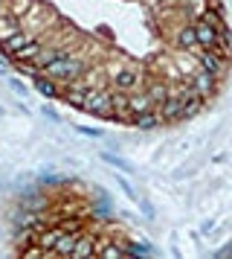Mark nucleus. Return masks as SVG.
Segmentation results:
<instances>
[{"label":"nucleus","mask_w":232,"mask_h":259,"mask_svg":"<svg viewBox=\"0 0 232 259\" xmlns=\"http://www.w3.org/2000/svg\"><path fill=\"white\" fill-rule=\"evenodd\" d=\"M79 70H82V64H79V61H70V58H55V61H50V64H47V76H52V79H76V76H79Z\"/></svg>","instance_id":"nucleus-1"},{"label":"nucleus","mask_w":232,"mask_h":259,"mask_svg":"<svg viewBox=\"0 0 232 259\" xmlns=\"http://www.w3.org/2000/svg\"><path fill=\"white\" fill-rule=\"evenodd\" d=\"M195 38H198V44H209V47H215V41H218V29L215 26H209L206 20H200L198 26H195Z\"/></svg>","instance_id":"nucleus-2"},{"label":"nucleus","mask_w":232,"mask_h":259,"mask_svg":"<svg viewBox=\"0 0 232 259\" xmlns=\"http://www.w3.org/2000/svg\"><path fill=\"white\" fill-rule=\"evenodd\" d=\"M195 96H206V93H212L215 90V82H212V73H206V70H200L198 76H195Z\"/></svg>","instance_id":"nucleus-3"},{"label":"nucleus","mask_w":232,"mask_h":259,"mask_svg":"<svg viewBox=\"0 0 232 259\" xmlns=\"http://www.w3.org/2000/svg\"><path fill=\"white\" fill-rule=\"evenodd\" d=\"M17 61H26V58H35V55H41V44H35V41H26L20 50H15L12 52Z\"/></svg>","instance_id":"nucleus-4"},{"label":"nucleus","mask_w":232,"mask_h":259,"mask_svg":"<svg viewBox=\"0 0 232 259\" xmlns=\"http://www.w3.org/2000/svg\"><path fill=\"white\" fill-rule=\"evenodd\" d=\"M58 254H73V248H76V236H70V233H61L58 236V242L52 245Z\"/></svg>","instance_id":"nucleus-5"},{"label":"nucleus","mask_w":232,"mask_h":259,"mask_svg":"<svg viewBox=\"0 0 232 259\" xmlns=\"http://www.w3.org/2000/svg\"><path fill=\"white\" fill-rule=\"evenodd\" d=\"M200 64L206 67V73H221V70H224V61H218L212 52H203V55H200Z\"/></svg>","instance_id":"nucleus-6"},{"label":"nucleus","mask_w":232,"mask_h":259,"mask_svg":"<svg viewBox=\"0 0 232 259\" xmlns=\"http://www.w3.org/2000/svg\"><path fill=\"white\" fill-rule=\"evenodd\" d=\"M200 105H203V102H200L198 96H192V99H186V102L180 105V117H195V114H198V111H200Z\"/></svg>","instance_id":"nucleus-7"},{"label":"nucleus","mask_w":232,"mask_h":259,"mask_svg":"<svg viewBox=\"0 0 232 259\" xmlns=\"http://www.w3.org/2000/svg\"><path fill=\"white\" fill-rule=\"evenodd\" d=\"M26 41H29L26 35L15 32V35H9V38H6V47H3V50H6V52H15V50H20V47H23Z\"/></svg>","instance_id":"nucleus-8"},{"label":"nucleus","mask_w":232,"mask_h":259,"mask_svg":"<svg viewBox=\"0 0 232 259\" xmlns=\"http://www.w3.org/2000/svg\"><path fill=\"white\" fill-rule=\"evenodd\" d=\"M180 105L183 102H166V105H160L157 120H163V117H180Z\"/></svg>","instance_id":"nucleus-9"},{"label":"nucleus","mask_w":232,"mask_h":259,"mask_svg":"<svg viewBox=\"0 0 232 259\" xmlns=\"http://www.w3.org/2000/svg\"><path fill=\"white\" fill-rule=\"evenodd\" d=\"M177 41H180V47H186V50H189V47H195V44H198V38H195V26L180 29V38H177Z\"/></svg>","instance_id":"nucleus-10"},{"label":"nucleus","mask_w":232,"mask_h":259,"mask_svg":"<svg viewBox=\"0 0 232 259\" xmlns=\"http://www.w3.org/2000/svg\"><path fill=\"white\" fill-rule=\"evenodd\" d=\"M35 87H38V90H41L47 99H50V96H55V85H52L50 79H41V76H35Z\"/></svg>","instance_id":"nucleus-11"},{"label":"nucleus","mask_w":232,"mask_h":259,"mask_svg":"<svg viewBox=\"0 0 232 259\" xmlns=\"http://www.w3.org/2000/svg\"><path fill=\"white\" fill-rule=\"evenodd\" d=\"M102 157H105V160H108V163H111V166H116V169H122V172H133L131 166H128V163H125V160H122V157L111 155V152H102Z\"/></svg>","instance_id":"nucleus-12"},{"label":"nucleus","mask_w":232,"mask_h":259,"mask_svg":"<svg viewBox=\"0 0 232 259\" xmlns=\"http://www.w3.org/2000/svg\"><path fill=\"white\" fill-rule=\"evenodd\" d=\"M136 125H139V128H154V125H157V114H151V111H142V114L136 117Z\"/></svg>","instance_id":"nucleus-13"},{"label":"nucleus","mask_w":232,"mask_h":259,"mask_svg":"<svg viewBox=\"0 0 232 259\" xmlns=\"http://www.w3.org/2000/svg\"><path fill=\"white\" fill-rule=\"evenodd\" d=\"M133 82H136V73H131V70H122V73L116 76V85L119 87H131Z\"/></svg>","instance_id":"nucleus-14"},{"label":"nucleus","mask_w":232,"mask_h":259,"mask_svg":"<svg viewBox=\"0 0 232 259\" xmlns=\"http://www.w3.org/2000/svg\"><path fill=\"white\" fill-rule=\"evenodd\" d=\"M116 187H122V192H125V195H128L131 201H139V195L133 192V187L128 184V178H116Z\"/></svg>","instance_id":"nucleus-15"},{"label":"nucleus","mask_w":232,"mask_h":259,"mask_svg":"<svg viewBox=\"0 0 232 259\" xmlns=\"http://www.w3.org/2000/svg\"><path fill=\"white\" fill-rule=\"evenodd\" d=\"M61 233H64V230H52L50 236L44 233V236H41V248H44V251H47V248H52V245L58 242V236H61Z\"/></svg>","instance_id":"nucleus-16"},{"label":"nucleus","mask_w":232,"mask_h":259,"mask_svg":"<svg viewBox=\"0 0 232 259\" xmlns=\"http://www.w3.org/2000/svg\"><path fill=\"white\" fill-rule=\"evenodd\" d=\"M90 251H93V245L82 242V245H76V248H73V254H70V257H87Z\"/></svg>","instance_id":"nucleus-17"},{"label":"nucleus","mask_w":232,"mask_h":259,"mask_svg":"<svg viewBox=\"0 0 232 259\" xmlns=\"http://www.w3.org/2000/svg\"><path fill=\"white\" fill-rule=\"evenodd\" d=\"M148 251H151L148 245H139V242H131L125 248V254H148Z\"/></svg>","instance_id":"nucleus-18"},{"label":"nucleus","mask_w":232,"mask_h":259,"mask_svg":"<svg viewBox=\"0 0 232 259\" xmlns=\"http://www.w3.org/2000/svg\"><path fill=\"white\" fill-rule=\"evenodd\" d=\"M131 108H133V111H145V108H148V96H142V99H131Z\"/></svg>","instance_id":"nucleus-19"},{"label":"nucleus","mask_w":232,"mask_h":259,"mask_svg":"<svg viewBox=\"0 0 232 259\" xmlns=\"http://www.w3.org/2000/svg\"><path fill=\"white\" fill-rule=\"evenodd\" d=\"M151 99H166V87L154 85V87H151Z\"/></svg>","instance_id":"nucleus-20"},{"label":"nucleus","mask_w":232,"mask_h":259,"mask_svg":"<svg viewBox=\"0 0 232 259\" xmlns=\"http://www.w3.org/2000/svg\"><path fill=\"white\" fill-rule=\"evenodd\" d=\"M9 85H12V90H17V93H20V96H26V85H23V82H20V79H12V82H9Z\"/></svg>","instance_id":"nucleus-21"},{"label":"nucleus","mask_w":232,"mask_h":259,"mask_svg":"<svg viewBox=\"0 0 232 259\" xmlns=\"http://www.w3.org/2000/svg\"><path fill=\"white\" fill-rule=\"evenodd\" d=\"M105 257H108V259H116V257H122V248H105Z\"/></svg>","instance_id":"nucleus-22"},{"label":"nucleus","mask_w":232,"mask_h":259,"mask_svg":"<svg viewBox=\"0 0 232 259\" xmlns=\"http://www.w3.org/2000/svg\"><path fill=\"white\" fill-rule=\"evenodd\" d=\"M136 204H142V213H145L148 219H154V210H151V204H148V201H136Z\"/></svg>","instance_id":"nucleus-23"},{"label":"nucleus","mask_w":232,"mask_h":259,"mask_svg":"<svg viewBox=\"0 0 232 259\" xmlns=\"http://www.w3.org/2000/svg\"><path fill=\"white\" fill-rule=\"evenodd\" d=\"M0 12H3V0H0Z\"/></svg>","instance_id":"nucleus-24"},{"label":"nucleus","mask_w":232,"mask_h":259,"mask_svg":"<svg viewBox=\"0 0 232 259\" xmlns=\"http://www.w3.org/2000/svg\"><path fill=\"white\" fill-rule=\"evenodd\" d=\"M0 117H3V108H0Z\"/></svg>","instance_id":"nucleus-25"}]
</instances>
